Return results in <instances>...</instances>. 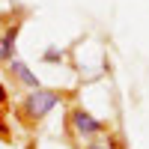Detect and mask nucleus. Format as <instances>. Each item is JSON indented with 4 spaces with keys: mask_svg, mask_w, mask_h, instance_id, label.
I'll return each instance as SVG.
<instances>
[{
    "mask_svg": "<svg viewBox=\"0 0 149 149\" xmlns=\"http://www.w3.org/2000/svg\"><path fill=\"white\" fill-rule=\"evenodd\" d=\"M60 104V93L57 90H33L27 93V98H24V116L27 119H45L51 110Z\"/></svg>",
    "mask_w": 149,
    "mask_h": 149,
    "instance_id": "obj_1",
    "label": "nucleus"
},
{
    "mask_svg": "<svg viewBox=\"0 0 149 149\" xmlns=\"http://www.w3.org/2000/svg\"><path fill=\"white\" fill-rule=\"evenodd\" d=\"M72 125H74V131H78L81 137H95V134L104 131V122L95 119L93 113H86V110H74L72 113Z\"/></svg>",
    "mask_w": 149,
    "mask_h": 149,
    "instance_id": "obj_2",
    "label": "nucleus"
},
{
    "mask_svg": "<svg viewBox=\"0 0 149 149\" xmlns=\"http://www.w3.org/2000/svg\"><path fill=\"white\" fill-rule=\"evenodd\" d=\"M9 72L15 74V78L24 84V86H30V90H39V78H36V72H30L27 63H21V60H9Z\"/></svg>",
    "mask_w": 149,
    "mask_h": 149,
    "instance_id": "obj_3",
    "label": "nucleus"
},
{
    "mask_svg": "<svg viewBox=\"0 0 149 149\" xmlns=\"http://www.w3.org/2000/svg\"><path fill=\"white\" fill-rule=\"evenodd\" d=\"M18 30H21V24H12V27L0 36V63L15 60V39H18Z\"/></svg>",
    "mask_w": 149,
    "mask_h": 149,
    "instance_id": "obj_4",
    "label": "nucleus"
},
{
    "mask_svg": "<svg viewBox=\"0 0 149 149\" xmlns=\"http://www.w3.org/2000/svg\"><path fill=\"white\" fill-rule=\"evenodd\" d=\"M42 60H45V63H60V60H63V51H57V48H48V51L42 54Z\"/></svg>",
    "mask_w": 149,
    "mask_h": 149,
    "instance_id": "obj_5",
    "label": "nucleus"
},
{
    "mask_svg": "<svg viewBox=\"0 0 149 149\" xmlns=\"http://www.w3.org/2000/svg\"><path fill=\"white\" fill-rule=\"evenodd\" d=\"M86 149H107V146H104V143H98V140H93V143L86 146Z\"/></svg>",
    "mask_w": 149,
    "mask_h": 149,
    "instance_id": "obj_6",
    "label": "nucleus"
},
{
    "mask_svg": "<svg viewBox=\"0 0 149 149\" xmlns=\"http://www.w3.org/2000/svg\"><path fill=\"white\" fill-rule=\"evenodd\" d=\"M3 102H6V86L0 84V104H3Z\"/></svg>",
    "mask_w": 149,
    "mask_h": 149,
    "instance_id": "obj_7",
    "label": "nucleus"
}]
</instances>
